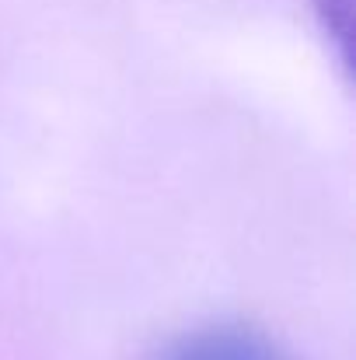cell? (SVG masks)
Here are the masks:
<instances>
[{"label": "cell", "mask_w": 356, "mask_h": 360, "mask_svg": "<svg viewBox=\"0 0 356 360\" xmlns=\"http://www.w3.org/2000/svg\"><path fill=\"white\" fill-rule=\"evenodd\" d=\"M157 360H294L276 340L251 326H199L171 336Z\"/></svg>", "instance_id": "6da1fadb"}, {"label": "cell", "mask_w": 356, "mask_h": 360, "mask_svg": "<svg viewBox=\"0 0 356 360\" xmlns=\"http://www.w3.org/2000/svg\"><path fill=\"white\" fill-rule=\"evenodd\" d=\"M315 21L339 60V70L353 77L356 67V0H311Z\"/></svg>", "instance_id": "7a4b0ae2"}]
</instances>
